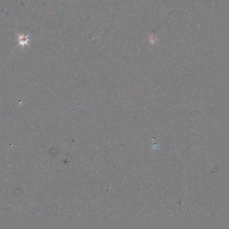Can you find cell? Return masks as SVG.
Wrapping results in <instances>:
<instances>
[{
	"label": "cell",
	"mask_w": 229,
	"mask_h": 229,
	"mask_svg": "<svg viewBox=\"0 0 229 229\" xmlns=\"http://www.w3.org/2000/svg\"><path fill=\"white\" fill-rule=\"evenodd\" d=\"M17 36H18L19 39H18V41H19V44H18L17 46L19 45H21L22 48L24 47L25 45H27L29 46V45L28 44L29 41H30V39H29V37L30 36V34H28L26 36H25L24 34L22 35H19L18 34H16Z\"/></svg>",
	"instance_id": "6da1fadb"
}]
</instances>
